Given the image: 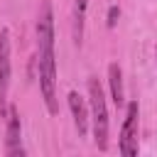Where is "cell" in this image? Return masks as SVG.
<instances>
[{"label": "cell", "instance_id": "cell-1", "mask_svg": "<svg viewBox=\"0 0 157 157\" xmlns=\"http://www.w3.org/2000/svg\"><path fill=\"white\" fill-rule=\"evenodd\" d=\"M37 69H39V91L49 115L59 113L56 101V54H54V12L52 2L42 0L37 15Z\"/></svg>", "mask_w": 157, "mask_h": 157}, {"label": "cell", "instance_id": "cell-2", "mask_svg": "<svg viewBox=\"0 0 157 157\" xmlns=\"http://www.w3.org/2000/svg\"><path fill=\"white\" fill-rule=\"evenodd\" d=\"M88 105H91V123H93V142L101 152L108 150V103H105V93L103 86L96 76L88 78Z\"/></svg>", "mask_w": 157, "mask_h": 157}, {"label": "cell", "instance_id": "cell-3", "mask_svg": "<svg viewBox=\"0 0 157 157\" xmlns=\"http://www.w3.org/2000/svg\"><path fill=\"white\" fill-rule=\"evenodd\" d=\"M137 118H140V105L137 101L128 103L125 110V120L120 128V140H118V150L123 157H135L140 152V142H137Z\"/></svg>", "mask_w": 157, "mask_h": 157}, {"label": "cell", "instance_id": "cell-4", "mask_svg": "<svg viewBox=\"0 0 157 157\" xmlns=\"http://www.w3.org/2000/svg\"><path fill=\"white\" fill-rule=\"evenodd\" d=\"M12 76V59H10V29H0V115L7 113V91Z\"/></svg>", "mask_w": 157, "mask_h": 157}, {"label": "cell", "instance_id": "cell-5", "mask_svg": "<svg viewBox=\"0 0 157 157\" xmlns=\"http://www.w3.org/2000/svg\"><path fill=\"white\" fill-rule=\"evenodd\" d=\"M5 120H7L5 155H7V157H22V155H25V147H22V123H20V113H17L15 105H7Z\"/></svg>", "mask_w": 157, "mask_h": 157}, {"label": "cell", "instance_id": "cell-6", "mask_svg": "<svg viewBox=\"0 0 157 157\" xmlns=\"http://www.w3.org/2000/svg\"><path fill=\"white\" fill-rule=\"evenodd\" d=\"M66 98H69V110L74 115V128H76L78 137H86V132H88V105L78 96V91H69Z\"/></svg>", "mask_w": 157, "mask_h": 157}, {"label": "cell", "instance_id": "cell-7", "mask_svg": "<svg viewBox=\"0 0 157 157\" xmlns=\"http://www.w3.org/2000/svg\"><path fill=\"white\" fill-rule=\"evenodd\" d=\"M108 86H110V101L115 108H123L125 103V88H123V71L120 66L113 61L108 64Z\"/></svg>", "mask_w": 157, "mask_h": 157}, {"label": "cell", "instance_id": "cell-8", "mask_svg": "<svg viewBox=\"0 0 157 157\" xmlns=\"http://www.w3.org/2000/svg\"><path fill=\"white\" fill-rule=\"evenodd\" d=\"M86 7H88V0H74V42H76V47H81V42H83Z\"/></svg>", "mask_w": 157, "mask_h": 157}, {"label": "cell", "instance_id": "cell-9", "mask_svg": "<svg viewBox=\"0 0 157 157\" xmlns=\"http://www.w3.org/2000/svg\"><path fill=\"white\" fill-rule=\"evenodd\" d=\"M118 17H120V7H118V5H110V7H108V17H105V25L113 29V27H115V22H118Z\"/></svg>", "mask_w": 157, "mask_h": 157}, {"label": "cell", "instance_id": "cell-10", "mask_svg": "<svg viewBox=\"0 0 157 157\" xmlns=\"http://www.w3.org/2000/svg\"><path fill=\"white\" fill-rule=\"evenodd\" d=\"M155 59H157V47H155Z\"/></svg>", "mask_w": 157, "mask_h": 157}]
</instances>
